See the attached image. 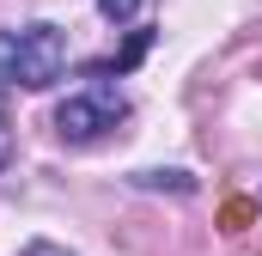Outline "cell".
Masks as SVG:
<instances>
[{"mask_svg":"<svg viewBox=\"0 0 262 256\" xmlns=\"http://www.w3.org/2000/svg\"><path fill=\"white\" fill-rule=\"evenodd\" d=\"M122 116H128V98L110 79H85L73 98L55 104V134H61L67 146H92V140H104Z\"/></svg>","mask_w":262,"mask_h":256,"instance_id":"cell-2","label":"cell"},{"mask_svg":"<svg viewBox=\"0 0 262 256\" xmlns=\"http://www.w3.org/2000/svg\"><path fill=\"white\" fill-rule=\"evenodd\" d=\"M67 73V31L49 18H31V25H6L0 31V86L12 92H49Z\"/></svg>","mask_w":262,"mask_h":256,"instance_id":"cell-1","label":"cell"},{"mask_svg":"<svg viewBox=\"0 0 262 256\" xmlns=\"http://www.w3.org/2000/svg\"><path fill=\"white\" fill-rule=\"evenodd\" d=\"M134 189H177V195H195V177H189V171H140Z\"/></svg>","mask_w":262,"mask_h":256,"instance_id":"cell-3","label":"cell"},{"mask_svg":"<svg viewBox=\"0 0 262 256\" xmlns=\"http://www.w3.org/2000/svg\"><path fill=\"white\" fill-rule=\"evenodd\" d=\"M25 256H67V250H61V244H43V238H37V244H31Z\"/></svg>","mask_w":262,"mask_h":256,"instance_id":"cell-7","label":"cell"},{"mask_svg":"<svg viewBox=\"0 0 262 256\" xmlns=\"http://www.w3.org/2000/svg\"><path fill=\"white\" fill-rule=\"evenodd\" d=\"M12 159V110H6V86H0V171Z\"/></svg>","mask_w":262,"mask_h":256,"instance_id":"cell-6","label":"cell"},{"mask_svg":"<svg viewBox=\"0 0 262 256\" xmlns=\"http://www.w3.org/2000/svg\"><path fill=\"white\" fill-rule=\"evenodd\" d=\"M92 6H98V12H104L110 25H128L134 12H140V0H92Z\"/></svg>","mask_w":262,"mask_h":256,"instance_id":"cell-5","label":"cell"},{"mask_svg":"<svg viewBox=\"0 0 262 256\" xmlns=\"http://www.w3.org/2000/svg\"><path fill=\"white\" fill-rule=\"evenodd\" d=\"M146 49H152V31H134V37H128V49H122V55H116L110 67H98V79H104V73H128V67L140 61Z\"/></svg>","mask_w":262,"mask_h":256,"instance_id":"cell-4","label":"cell"}]
</instances>
